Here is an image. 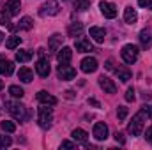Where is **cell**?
<instances>
[{"label": "cell", "instance_id": "1", "mask_svg": "<svg viewBox=\"0 0 152 150\" xmlns=\"http://www.w3.org/2000/svg\"><path fill=\"white\" fill-rule=\"evenodd\" d=\"M145 113L147 111L142 108L140 111L133 117V120H131V124H129V127H127V131H129L133 136H140V134H142L143 125H145Z\"/></svg>", "mask_w": 152, "mask_h": 150}, {"label": "cell", "instance_id": "2", "mask_svg": "<svg viewBox=\"0 0 152 150\" xmlns=\"http://www.w3.org/2000/svg\"><path fill=\"white\" fill-rule=\"evenodd\" d=\"M5 106H7L9 113H11L16 120H20V122H25V120H27V108H25L21 103H16V101H7V103H5Z\"/></svg>", "mask_w": 152, "mask_h": 150}, {"label": "cell", "instance_id": "3", "mask_svg": "<svg viewBox=\"0 0 152 150\" xmlns=\"http://www.w3.org/2000/svg\"><path fill=\"white\" fill-rule=\"evenodd\" d=\"M138 53H140V50H138V46H134V44H126L124 48H122V60L126 62V64H134L136 60H138Z\"/></svg>", "mask_w": 152, "mask_h": 150}, {"label": "cell", "instance_id": "4", "mask_svg": "<svg viewBox=\"0 0 152 150\" xmlns=\"http://www.w3.org/2000/svg\"><path fill=\"white\" fill-rule=\"evenodd\" d=\"M51 120H53V111H51V108H48V104L41 106V108H39V125L46 129V127L51 125Z\"/></svg>", "mask_w": 152, "mask_h": 150}, {"label": "cell", "instance_id": "5", "mask_svg": "<svg viewBox=\"0 0 152 150\" xmlns=\"http://www.w3.org/2000/svg\"><path fill=\"white\" fill-rule=\"evenodd\" d=\"M57 73H58V78H60V79L71 81V79H75V76H76V69L71 67V66H67V64H60Z\"/></svg>", "mask_w": 152, "mask_h": 150}, {"label": "cell", "instance_id": "6", "mask_svg": "<svg viewBox=\"0 0 152 150\" xmlns=\"http://www.w3.org/2000/svg\"><path fill=\"white\" fill-rule=\"evenodd\" d=\"M58 9H60V7H58V4H57L55 0H48V2L41 7L39 12H41L42 16H46V14H48V16H55V14H58Z\"/></svg>", "mask_w": 152, "mask_h": 150}, {"label": "cell", "instance_id": "7", "mask_svg": "<svg viewBox=\"0 0 152 150\" xmlns=\"http://www.w3.org/2000/svg\"><path fill=\"white\" fill-rule=\"evenodd\" d=\"M99 9L104 14V18H115L117 16V5L112 2H104V0L99 2Z\"/></svg>", "mask_w": 152, "mask_h": 150}, {"label": "cell", "instance_id": "8", "mask_svg": "<svg viewBox=\"0 0 152 150\" xmlns=\"http://www.w3.org/2000/svg\"><path fill=\"white\" fill-rule=\"evenodd\" d=\"M94 138H96L97 141H103V140L108 138V127H106V124L97 122V124L94 125Z\"/></svg>", "mask_w": 152, "mask_h": 150}, {"label": "cell", "instance_id": "9", "mask_svg": "<svg viewBox=\"0 0 152 150\" xmlns=\"http://www.w3.org/2000/svg\"><path fill=\"white\" fill-rule=\"evenodd\" d=\"M75 48H76V51H80V53H88V51L94 50V48H92V42L87 37H78L76 39Z\"/></svg>", "mask_w": 152, "mask_h": 150}, {"label": "cell", "instance_id": "10", "mask_svg": "<svg viewBox=\"0 0 152 150\" xmlns=\"http://www.w3.org/2000/svg\"><path fill=\"white\" fill-rule=\"evenodd\" d=\"M97 60L94 58V57H87V58H83L81 60V71L83 73H94V71H97Z\"/></svg>", "mask_w": 152, "mask_h": 150}, {"label": "cell", "instance_id": "11", "mask_svg": "<svg viewBox=\"0 0 152 150\" xmlns=\"http://www.w3.org/2000/svg\"><path fill=\"white\" fill-rule=\"evenodd\" d=\"M99 87H101V88H103L106 94H115V92H117V87H115V83L110 79V78H108V76H104V74L99 78Z\"/></svg>", "mask_w": 152, "mask_h": 150}, {"label": "cell", "instance_id": "12", "mask_svg": "<svg viewBox=\"0 0 152 150\" xmlns=\"http://www.w3.org/2000/svg\"><path fill=\"white\" fill-rule=\"evenodd\" d=\"M36 71H37V74L41 76V78L50 76V71H51L50 62H48L46 58H41V60H37V64H36Z\"/></svg>", "mask_w": 152, "mask_h": 150}, {"label": "cell", "instance_id": "13", "mask_svg": "<svg viewBox=\"0 0 152 150\" xmlns=\"http://www.w3.org/2000/svg\"><path fill=\"white\" fill-rule=\"evenodd\" d=\"M37 101L41 104H48V106H55V104H57V97H53V95L48 94L46 90L37 92Z\"/></svg>", "mask_w": 152, "mask_h": 150}, {"label": "cell", "instance_id": "14", "mask_svg": "<svg viewBox=\"0 0 152 150\" xmlns=\"http://www.w3.org/2000/svg\"><path fill=\"white\" fill-rule=\"evenodd\" d=\"M71 58H73V51H71V48L64 46V48L58 50V53H57V60H58L60 64H69Z\"/></svg>", "mask_w": 152, "mask_h": 150}, {"label": "cell", "instance_id": "15", "mask_svg": "<svg viewBox=\"0 0 152 150\" xmlns=\"http://www.w3.org/2000/svg\"><path fill=\"white\" fill-rule=\"evenodd\" d=\"M20 7H21V2L20 0H5V5L4 9L11 14V16H16L20 12Z\"/></svg>", "mask_w": 152, "mask_h": 150}, {"label": "cell", "instance_id": "16", "mask_svg": "<svg viewBox=\"0 0 152 150\" xmlns=\"http://www.w3.org/2000/svg\"><path fill=\"white\" fill-rule=\"evenodd\" d=\"M90 37L94 39L96 42H104V37H106V30L104 28H99V27H92L90 28Z\"/></svg>", "mask_w": 152, "mask_h": 150}, {"label": "cell", "instance_id": "17", "mask_svg": "<svg viewBox=\"0 0 152 150\" xmlns=\"http://www.w3.org/2000/svg\"><path fill=\"white\" fill-rule=\"evenodd\" d=\"M140 42L143 48H151L152 46V30L151 28H145L140 32Z\"/></svg>", "mask_w": 152, "mask_h": 150}, {"label": "cell", "instance_id": "18", "mask_svg": "<svg viewBox=\"0 0 152 150\" xmlns=\"http://www.w3.org/2000/svg\"><path fill=\"white\" fill-rule=\"evenodd\" d=\"M12 71H14V64L11 60H0V74L9 76L12 74Z\"/></svg>", "mask_w": 152, "mask_h": 150}, {"label": "cell", "instance_id": "19", "mask_svg": "<svg viewBox=\"0 0 152 150\" xmlns=\"http://www.w3.org/2000/svg\"><path fill=\"white\" fill-rule=\"evenodd\" d=\"M124 20H126V23H129V25L136 23V20H138L136 11H134L133 7H126V11H124Z\"/></svg>", "mask_w": 152, "mask_h": 150}, {"label": "cell", "instance_id": "20", "mask_svg": "<svg viewBox=\"0 0 152 150\" xmlns=\"http://www.w3.org/2000/svg\"><path fill=\"white\" fill-rule=\"evenodd\" d=\"M18 78H20L23 83H30V81L34 79V73H32L28 67H21L20 73H18Z\"/></svg>", "mask_w": 152, "mask_h": 150}, {"label": "cell", "instance_id": "21", "mask_svg": "<svg viewBox=\"0 0 152 150\" xmlns=\"http://www.w3.org/2000/svg\"><path fill=\"white\" fill-rule=\"evenodd\" d=\"M115 73H117L118 79H120L122 83H127V81L131 79V76H133V74H131V71H129L127 67H118V69H117Z\"/></svg>", "mask_w": 152, "mask_h": 150}, {"label": "cell", "instance_id": "22", "mask_svg": "<svg viewBox=\"0 0 152 150\" xmlns=\"http://www.w3.org/2000/svg\"><path fill=\"white\" fill-rule=\"evenodd\" d=\"M83 32V25L80 23V21H76V23H71L69 25V28H67V34L71 36V37H76V36H80Z\"/></svg>", "mask_w": 152, "mask_h": 150}, {"label": "cell", "instance_id": "23", "mask_svg": "<svg viewBox=\"0 0 152 150\" xmlns=\"http://www.w3.org/2000/svg\"><path fill=\"white\" fill-rule=\"evenodd\" d=\"M62 36L60 34H55V36H51V39H50V50L51 51H58V46L62 44Z\"/></svg>", "mask_w": 152, "mask_h": 150}, {"label": "cell", "instance_id": "24", "mask_svg": "<svg viewBox=\"0 0 152 150\" xmlns=\"http://www.w3.org/2000/svg\"><path fill=\"white\" fill-rule=\"evenodd\" d=\"M71 136H73V140H75V141H78V143H85V141H87V136H88V134H87V133H85L83 129H75Z\"/></svg>", "mask_w": 152, "mask_h": 150}, {"label": "cell", "instance_id": "25", "mask_svg": "<svg viewBox=\"0 0 152 150\" xmlns=\"http://www.w3.org/2000/svg\"><path fill=\"white\" fill-rule=\"evenodd\" d=\"M34 27V21H32V18H28V16H23L21 20H20V23H18V28H21V30H30Z\"/></svg>", "mask_w": 152, "mask_h": 150}, {"label": "cell", "instance_id": "26", "mask_svg": "<svg viewBox=\"0 0 152 150\" xmlns=\"http://www.w3.org/2000/svg\"><path fill=\"white\" fill-rule=\"evenodd\" d=\"M32 58V53L28 51V50H20L18 53H16V60L18 62H28Z\"/></svg>", "mask_w": 152, "mask_h": 150}, {"label": "cell", "instance_id": "27", "mask_svg": "<svg viewBox=\"0 0 152 150\" xmlns=\"http://www.w3.org/2000/svg\"><path fill=\"white\" fill-rule=\"evenodd\" d=\"M9 94H11L12 97H16V99H21V97L25 95L23 88H21V87H18V85H11V87H9Z\"/></svg>", "mask_w": 152, "mask_h": 150}, {"label": "cell", "instance_id": "28", "mask_svg": "<svg viewBox=\"0 0 152 150\" xmlns=\"http://www.w3.org/2000/svg\"><path fill=\"white\" fill-rule=\"evenodd\" d=\"M20 42H21V37H18V36H11V37L5 41V48L14 50V48H18V46H20Z\"/></svg>", "mask_w": 152, "mask_h": 150}, {"label": "cell", "instance_id": "29", "mask_svg": "<svg viewBox=\"0 0 152 150\" xmlns=\"http://www.w3.org/2000/svg\"><path fill=\"white\" fill-rule=\"evenodd\" d=\"M0 25L12 28V25H11V14H9L7 11H2V12H0Z\"/></svg>", "mask_w": 152, "mask_h": 150}, {"label": "cell", "instance_id": "30", "mask_svg": "<svg viewBox=\"0 0 152 150\" xmlns=\"http://www.w3.org/2000/svg\"><path fill=\"white\" fill-rule=\"evenodd\" d=\"M0 127H2L5 133H14V131H16V124L11 122V120H4V122H0Z\"/></svg>", "mask_w": 152, "mask_h": 150}, {"label": "cell", "instance_id": "31", "mask_svg": "<svg viewBox=\"0 0 152 150\" xmlns=\"http://www.w3.org/2000/svg\"><path fill=\"white\" fill-rule=\"evenodd\" d=\"M88 7H90L88 0H76L75 2V9H78V11H87Z\"/></svg>", "mask_w": 152, "mask_h": 150}, {"label": "cell", "instance_id": "32", "mask_svg": "<svg viewBox=\"0 0 152 150\" xmlns=\"http://www.w3.org/2000/svg\"><path fill=\"white\" fill-rule=\"evenodd\" d=\"M117 117H118V120H124V118L127 117V108H126V106H118V110H117Z\"/></svg>", "mask_w": 152, "mask_h": 150}, {"label": "cell", "instance_id": "33", "mask_svg": "<svg viewBox=\"0 0 152 150\" xmlns=\"http://www.w3.org/2000/svg\"><path fill=\"white\" fill-rule=\"evenodd\" d=\"M11 138L9 136H0V147L2 149H7V147H11Z\"/></svg>", "mask_w": 152, "mask_h": 150}, {"label": "cell", "instance_id": "34", "mask_svg": "<svg viewBox=\"0 0 152 150\" xmlns=\"http://www.w3.org/2000/svg\"><path fill=\"white\" fill-rule=\"evenodd\" d=\"M138 5H140V7H143V9L152 11V0H138Z\"/></svg>", "mask_w": 152, "mask_h": 150}, {"label": "cell", "instance_id": "35", "mask_svg": "<svg viewBox=\"0 0 152 150\" xmlns=\"http://www.w3.org/2000/svg\"><path fill=\"white\" fill-rule=\"evenodd\" d=\"M126 101H127V103L134 101V90H133V88H127V92H126Z\"/></svg>", "mask_w": 152, "mask_h": 150}, {"label": "cell", "instance_id": "36", "mask_svg": "<svg viewBox=\"0 0 152 150\" xmlns=\"http://www.w3.org/2000/svg\"><path fill=\"white\" fill-rule=\"evenodd\" d=\"M76 141H62L60 143V149H75Z\"/></svg>", "mask_w": 152, "mask_h": 150}, {"label": "cell", "instance_id": "37", "mask_svg": "<svg viewBox=\"0 0 152 150\" xmlns=\"http://www.w3.org/2000/svg\"><path fill=\"white\" fill-rule=\"evenodd\" d=\"M115 140H117V143H120V145H122V143L126 141V138H124V134H122V133H118V131L115 133Z\"/></svg>", "mask_w": 152, "mask_h": 150}, {"label": "cell", "instance_id": "38", "mask_svg": "<svg viewBox=\"0 0 152 150\" xmlns=\"http://www.w3.org/2000/svg\"><path fill=\"white\" fill-rule=\"evenodd\" d=\"M145 140H147L149 143H152V127L147 129V133H145Z\"/></svg>", "mask_w": 152, "mask_h": 150}, {"label": "cell", "instance_id": "39", "mask_svg": "<svg viewBox=\"0 0 152 150\" xmlns=\"http://www.w3.org/2000/svg\"><path fill=\"white\" fill-rule=\"evenodd\" d=\"M88 104H92L94 108H99V101H96V99H88Z\"/></svg>", "mask_w": 152, "mask_h": 150}, {"label": "cell", "instance_id": "40", "mask_svg": "<svg viewBox=\"0 0 152 150\" xmlns=\"http://www.w3.org/2000/svg\"><path fill=\"white\" fill-rule=\"evenodd\" d=\"M143 110H145V111L149 113V117L152 118V106H143Z\"/></svg>", "mask_w": 152, "mask_h": 150}, {"label": "cell", "instance_id": "41", "mask_svg": "<svg viewBox=\"0 0 152 150\" xmlns=\"http://www.w3.org/2000/svg\"><path fill=\"white\" fill-rule=\"evenodd\" d=\"M106 69H108V71H112V69H113V62H112V60H108V62H106Z\"/></svg>", "mask_w": 152, "mask_h": 150}, {"label": "cell", "instance_id": "42", "mask_svg": "<svg viewBox=\"0 0 152 150\" xmlns=\"http://www.w3.org/2000/svg\"><path fill=\"white\" fill-rule=\"evenodd\" d=\"M73 94H75V92H71V90H67V92H66V97H67V99H73Z\"/></svg>", "mask_w": 152, "mask_h": 150}, {"label": "cell", "instance_id": "43", "mask_svg": "<svg viewBox=\"0 0 152 150\" xmlns=\"http://www.w3.org/2000/svg\"><path fill=\"white\" fill-rule=\"evenodd\" d=\"M2 41H4V34H2V32H0V42H2Z\"/></svg>", "mask_w": 152, "mask_h": 150}, {"label": "cell", "instance_id": "44", "mask_svg": "<svg viewBox=\"0 0 152 150\" xmlns=\"http://www.w3.org/2000/svg\"><path fill=\"white\" fill-rule=\"evenodd\" d=\"M2 88H4V83H2V79H0V90H2Z\"/></svg>", "mask_w": 152, "mask_h": 150}]
</instances>
